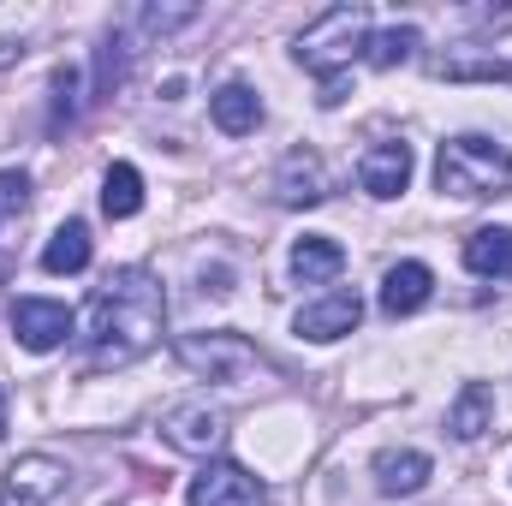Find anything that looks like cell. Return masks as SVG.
<instances>
[{
	"label": "cell",
	"instance_id": "10",
	"mask_svg": "<svg viewBox=\"0 0 512 506\" xmlns=\"http://www.w3.org/2000/svg\"><path fill=\"white\" fill-rule=\"evenodd\" d=\"M364 322V304H358V292H328L322 304H304L298 310V340H316V346H328V340H340V334H352Z\"/></svg>",
	"mask_w": 512,
	"mask_h": 506
},
{
	"label": "cell",
	"instance_id": "3",
	"mask_svg": "<svg viewBox=\"0 0 512 506\" xmlns=\"http://www.w3.org/2000/svg\"><path fill=\"white\" fill-rule=\"evenodd\" d=\"M435 185L447 197H489L512 185V149L495 137H447L435 155Z\"/></svg>",
	"mask_w": 512,
	"mask_h": 506
},
{
	"label": "cell",
	"instance_id": "14",
	"mask_svg": "<svg viewBox=\"0 0 512 506\" xmlns=\"http://www.w3.org/2000/svg\"><path fill=\"white\" fill-rule=\"evenodd\" d=\"M465 268L483 280H512V227H477L465 239Z\"/></svg>",
	"mask_w": 512,
	"mask_h": 506
},
{
	"label": "cell",
	"instance_id": "24",
	"mask_svg": "<svg viewBox=\"0 0 512 506\" xmlns=\"http://www.w3.org/2000/svg\"><path fill=\"white\" fill-rule=\"evenodd\" d=\"M24 197H30V179L24 173H0V203L6 209H24Z\"/></svg>",
	"mask_w": 512,
	"mask_h": 506
},
{
	"label": "cell",
	"instance_id": "11",
	"mask_svg": "<svg viewBox=\"0 0 512 506\" xmlns=\"http://www.w3.org/2000/svg\"><path fill=\"white\" fill-rule=\"evenodd\" d=\"M358 179L370 197H399L411 185V143L405 137H387V143H370L364 161H358Z\"/></svg>",
	"mask_w": 512,
	"mask_h": 506
},
{
	"label": "cell",
	"instance_id": "9",
	"mask_svg": "<svg viewBox=\"0 0 512 506\" xmlns=\"http://www.w3.org/2000/svg\"><path fill=\"white\" fill-rule=\"evenodd\" d=\"M274 197H280L286 209H316V203L328 197V167H322V155H316V149H292V155H280Z\"/></svg>",
	"mask_w": 512,
	"mask_h": 506
},
{
	"label": "cell",
	"instance_id": "2",
	"mask_svg": "<svg viewBox=\"0 0 512 506\" xmlns=\"http://www.w3.org/2000/svg\"><path fill=\"white\" fill-rule=\"evenodd\" d=\"M370 48V6H328L304 36H298V66H310L322 78V108L346 102V72L352 60Z\"/></svg>",
	"mask_w": 512,
	"mask_h": 506
},
{
	"label": "cell",
	"instance_id": "6",
	"mask_svg": "<svg viewBox=\"0 0 512 506\" xmlns=\"http://www.w3.org/2000/svg\"><path fill=\"white\" fill-rule=\"evenodd\" d=\"M60 489H66V465L48 453H24L0 477V506H48Z\"/></svg>",
	"mask_w": 512,
	"mask_h": 506
},
{
	"label": "cell",
	"instance_id": "22",
	"mask_svg": "<svg viewBox=\"0 0 512 506\" xmlns=\"http://www.w3.org/2000/svg\"><path fill=\"white\" fill-rule=\"evenodd\" d=\"M191 18H197V6H143V30L149 36H167V30H179Z\"/></svg>",
	"mask_w": 512,
	"mask_h": 506
},
{
	"label": "cell",
	"instance_id": "1",
	"mask_svg": "<svg viewBox=\"0 0 512 506\" xmlns=\"http://www.w3.org/2000/svg\"><path fill=\"white\" fill-rule=\"evenodd\" d=\"M167 322V292L155 286L149 268H114L108 286H96L90 310H84V346H90V370H126L143 352H155Z\"/></svg>",
	"mask_w": 512,
	"mask_h": 506
},
{
	"label": "cell",
	"instance_id": "21",
	"mask_svg": "<svg viewBox=\"0 0 512 506\" xmlns=\"http://www.w3.org/2000/svg\"><path fill=\"white\" fill-rule=\"evenodd\" d=\"M120 78H126V42H120V36H108V42H102V54H96V96H114V90H120Z\"/></svg>",
	"mask_w": 512,
	"mask_h": 506
},
{
	"label": "cell",
	"instance_id": "18",
	"mask_svg": "<svg viewBox=\"0 0 512 506\" xmlns=\"http://www.w3.org/2000/svg\"><path fill=\"white\" fill-rule=\"evenodd\" d=\"M102 209H108V221H131L143 209V173L131 161H114L102 173Z\"/></svg>",
	"mask_w": 512,
	"mask_h": 506
},
{
	"label": "cell",
	"instance_id": "4",
	"mask_svg": "<svg viewBox=\"0 0 512 506\" xmlns=\"http://www.w3.org/2000/svg\"><path fill=\"white\" fill-rule=\"evenodd\" d=\"M179 364L209 381H245L262 358H256L251 340H239V334H191V340H179Z\"/></svg>",
	"mask_w": 512,
	"mask_h": 506
},
{
	"label": "cell",
	"instance_id": "23",
	"mask_svg": "<svg viewBox=\"0 0 512 506\" xmlns=\"http://www.w3.org/2000/svg\"><path fill=\"white\" fill-rule=\"evenodd\" d=\"M72 114H78V72L60 66V72H54V126H66Z\"/></svg>",
	"mask_w": 512,
	"mask_h": 506
},
{
	"label": "cell",
	"instance_id": "20",
	"mask_svg": "<svg viewBox=\"0 0 512 506\" xmlns=\"http://www.w3.org/2000/svg\"><path fill=\"white\" fill-rule=\"evenodd\" d=\"M417 24H393V30H376L370 36V48H364V60L376 66V72H393V66H405L411 54H417Z\"/></svg>",
	"mask_w": 512,
	"mask_h": 506
},
{
	"label": "cell",
	"instance_id": "16",
	"mask_svg": "<svg viewBox=\"0 0 512 506\" xmlns=\"http://www.w3.org/2000/svg\"><path fill=\"white\" fill-rule=\"evenodd\" d=\"M447 429H453L459 441H477L483 429H495V393H489L483 381H465V393H459L453 411H447Z\"/></svg>",
	"mask_w": 512,
	"mask_h": 506
},
{
	"label": "cell",
	"instance_id": "15",
	"mask_svg": "<svg viewBox=\"0 0 512 506\" xmlns=\"http://www.w3.org/2000/svg\"><path fill=\"white\" fill-rule=\"evenodd\" d=\"M209 114H215V126L227 131V137H245V131L262 126V96H256L251 84H221L209 96Z\"/></svg>",
	"mask_w": 512,
	"mask_h": 506
},
{
	"label": "cell",
	"instance_id": "19",
	"mask_svg": "<svg viewBox=\"0 0 512 506\" xmlns=\"http://www.w3.org/2000/svg\"><path fill=\"white\" fill-rule=\"evenodd\" d=\"M42 268H48V274H84V268H90V227H84V221H66V227L48 239Z\"/></svg>",
	"mask_w": 512,
	"mask_h": 506
},
{
	"label": "cell",
	"instance_id": "8",
	"mask_svg": "<svg viewBox=\"0 0 512 506\" xmlns=\"http://www.w3.org/2000/svg\"><path fill=\"white\" fill-rule=\"evenodd\" d=\"M12 334H18L24 352H54L72 334V310L54 304V298H18L12 304Z\"/></svg>",
	"mask_w": 512,
	"mask_h": 506
},
{
	"label": "cell",
	"instance_id": "26",
	"mask_svg": "<svg viewBox=\"0 0 512 506\" xmlns=\"http://www.w3.org/2000/svg\"><path fill=\"white\" fill-rule=\"evenodd\" d=\"M0 435H6V393H0Z\"/></svg>",
	"mask_w": 512,
	"mask_h": 506
},
{
	"label": "cell",
	"instance_id": "12",
	"mask_svg": "<svg viewBox=\"0 0 512 506\" xmlns=\"http://www.w3.org/2000/svg\"><path fill=\"white\" fill-rule=\"evenodd\" d=\"M429 292H435L429 262H393L387 280H382V310L387 316H417L429 304Z\"/></svg>",
	"mask_w": 512,
	"mask_h": 506
},
{
	"label": "cell",
	"instance_id": "5",
	"mask_svg": "<svg viewBox=\"0 0 512 506\" xmlns=\"http://www.w3.org/2000/svg\"><path fill=\"white\" fill-rule=\"evenodd\" d=\"M161 441L173 447V453H215L221 441H227V411L221 405H209V399H185V405H173L167 417H161Z\"/></svg>",
	"mask_w": 512,
	"mask_h": 506
},
{
	"label": "cell",
	"instance_id": "25",
	"mask_svg": "<svg viewBox=\"0 0 512 506\" xmlns=\"http://www.w3.org/2000/svg\"><path fill=\"white\" fill-rule=\"evenodd\" d=\"M18 54H24V48H18V42H0V72H6V66H12V60H18Z\"/></svg>",
	"mask_w": 512,
	"mask_h": 506
},
{
	"label": "cell",
	"instance_id": "13",
	"mask_svg": "<svg viewBox=\"0 0 512 506\" xmlns=\"http://www.w3.org/2000/svg\"><path fill=\"white\" fill-rule=\"evenodd\" d=\"M340 268H346V245L328 239V233H310V239L292 245V280H304V286H322V280H334Z\"/></svg>",
	"mask_w": 512,
	"mask_h": 506
},
{
	"label": "cell",
	"instance_id": "17",
	"mask_svg": "<svg viewBox=\"0 0 512 506\" xmlns=\"http://www.w3.org/2000/svg\"><path fill=\"white\" fill-rule=\"evenodd\" d=\"M423 483H429V453L405 447V453H382L376 459V489L382 495H417Z\"/></svg>",
	"mask_w": 512,
	"mask_h": 506
},
{
	"label": "cell",
	"instance_id": "7",
	"mask_svg": "<svg viewBox=\"0 0 512 506\" xmlns=\"http://www.w3.org/2000/svg\"><path fill=\"white\" fill-rule=\"evenodd\" d=\"M191 506H262L268 501V489L256 483L245 465H233V459H215V465H203L197 471V483H191Z\"/></svg>",
	"mask_w": 512,
	"mask_h": 506
}]
</instances>
